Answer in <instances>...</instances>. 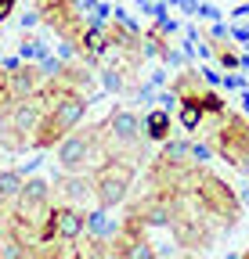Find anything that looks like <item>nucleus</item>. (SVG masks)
<instances>
[{
  "label": "nucleus",
  "instance_id": "obj_1",
  "mask_svg": "<svg viewBox=\"0 0 249 259\" xmlns=\"http://www.w3.org/2000/svg\"><path fill=\"white\" fill-rule=\"evenodd\" d=\"M87 105L90 101L83 97V90H65L54 105L44 108V119H40V130H37L33 148H51V144H58L65 134H73V130L80 126V119H83V112H87Z\"/></svg>",
  "mask_w": 249,
  "mask_h": 259
},
{
  "label": "nucleus",
  "instance_id": "obj_2",
  "mask_svg": "<svg viewBox=\"0 0 249 259\" xmlns=\"http://www.w3.org/2000/svg\"><path fill=\"white\" fill-rule=\"evenodd\" d=\"M44 119V105H37V97H18L15 105L4 112V126H0V141L8 148H25L37 141V130Z\"/></svg>",
  "mask_w": 249,
  "mask_h": 259
},
{
  "label": "nucleus",
  "instance_id": "obj_3",
  "mask_svg": "<svg viewBox=\"0 0 249 259\" xmlns=\"http://www.w3.org/2000/svg\"><path fill=\"white\" fill-rule=\"evenodd\" d=\"M130 180H134V166L130 162H123V155H109L98 173H94V194L101 205H119L127 198L130 191Z\"/></svg>",
  "mask_w": 249,
  "mask_h": 259
},
{
  "label": "nucleus",
  "instance_id": "obj_4",
  "mask_svg": "<svg viewBox=\"0 0 249 259\" xmlns=\"http://www.w3.org/2000/svg\"><path fill=\"white\" fill-rule=\"evenodd\" d=\"M195 191H199V209H202V212L217 216L224 227H235V223H238V205H242V202L235 198V191H231L224 180L202 173Z\"/></svg>",
  "mask_w": 249,
  "mask_h": 259
},
{
  "label": "nucleus",
  "instance_id": "obj_5",
  "mask_svg": "<svg viewBox=\"0 0 249 259\" xmlns=\"http://www.w3.org/2000/svg\"><path fill=\"white\" fill-rule=\"evenodd\" d=\"M98 137H101V126L98 130H76V134H65L58 141V162L65 173H80L90 158H109L101 155L98 148Z\"/></svg>",
  "mask_w": 249,
  "mask_h": 259
},
{
  "label": "nucleus",
  "instance_id": "obj_6",
  "mask_svg": "<svg viewBox=\"0 0 249 259\" xmlns=\"http://www.w3.org/2000/svg\"><path fill=\"white\" fill-rule=\"evenodd\" d=\"M83 231H87V216L80 209H73V205H58V209H47V216H44L40 241H51V238L76 241Z\"/></svg>",
  "mask_w": 249,
  "mask_h": 259
},
{
  "label": "nucleus",
  "instance_id": "obj_7",
  "mask_svg": "<svg viewBox=\"0 0 249 259\" xmlns=\"http://www.w3.org/2000/svg\"><path fill=\"white\" fill-rule=\"evenodd\" d=\"M137 134H141V122H137V115L127 112V108H116V112L105 119V137H109L112 144L134 148V144H137Z\"/></svg>",
  "mask_w": 249,
  "mask_h": 259
},
{
  "label": "nucleus",
  "instance_id": "obj_8",
  "mask_svg": "<svg viewBox=\"0 0 249 259\" xmlns=\"http://www.w3.org/2000/svg\"><path fill=\"white\" fill-rule=\"evenodd\" d=\"M18 202H22V216L29 220H40L37 212H47V202H51V184L47 180H25L22 194H18Z\"/></svg>",
  "mask_w": 249,
  "mask_h": 259
},
{
  "label": "nucleus",
  "instance_id": "obj_9",
  "mask_svg": "<svg viewBox=\"0 0 249 259\" xmlns=\"http://www.w3.org/2000/svg\"><path fill=\"white\" fill-rule=\"evenodd\" d=\"M44 79L47 76L37 72V69H29V65H25V69H15V72H8V97H11V101H18V97H33Z\"/></svg>",
  "mask_w": 249,
  "mask_h": 259
},
{
  "label": "nucleus",
  "instance_id": "obj_10",
  "mask_svg": "<svg viewBox=\"0 0 249 259\" xmlns=\"http://www.w3.org/2000/svg\"><path fill=\"white\" fill-rule=\"evenodd\" d=\"M87 234L94 238L98 245H105V241H116L119 227H116V220L109 216V205H101V209H94V212H87Z\"/></svg>",
  "mask_w": 249,
  "mask_h": 259
},
{
  "label": "nucleus",
  "instance_id": "obj_11",
  "mask_svg": "<svg viewBox=\"0 0 249 259\" xmlns=\"http://www.w3.org/2000/svg\"><path fill=\"white\" fill-rule=\"evenodd\" d=\"M145 134L148 141H166L170 137V108H155L145 115Z\"/></svg>",
  "mask_w": 249,
  "mask_h": 259
},
{
  "label": "nucleus",
  "instance_id": "obj_12",
  "mask_svg": "<svg viewBox=\"0 0 249 259\" xmlns=\"http://www.w3.org/2000/svg\"><path fill=\"white\" fill-rule=\"evenodd\" d=\"M25 180H22V169H4L0 173V202H15L22 194Z\"/></svg>",
  "mask_w": 249,
  "mask_h": 259
},
{
  "label": "nucleus",
  "instance_id": "obj_13",
  "mask_svg": "<svg viewBox=\"0 0 249 259\" xmlns=\"http://www.w3.org/2000/svg\"><path fill=\"white\" fill-rule=\"evenodd\" d=\"M61 194H65L69 202H83L87 194H90V187H94V180H83V177H69V180H58L54 184Z\"/></svg>",
  "mask_w": 249,
  "mask_h": 259
},
{
  "label": "nucleus",
  "instance_id": "obj_14",
  "mask_svg": "<svg viewBox=\"0 0 249 259\" xmlns=\"http://www.w3.org/2000/svg\"><path fill=\"white\" fill-rule=\"evenodd\" d=\"M202 115H206V108L199 101H181V126L184 130H199L202 126Z\"/></svg>",
  "mask_w": 249,
  "mask_h": 259
},
{
  "label": "nucleus",
  "instance_id": "obj_15",
  "mask_svg": "<svg viewBox=\"0 0 249 259\" xmlns=\"http://www.w3.org/2000/svg\"><path fill=\"white\" fill-rule=\"evenodd\" d=\"M188 148H192V144H184V141H170V137H166L159 162H166V166H181V162L188 158Z\"/></svg>",
  "mask_w": 249,
  "mask_h": 259
},
{
  "label": "nucleus",
  "instance_id": "obj_16",
  "mask_svg": "<svg viewBox=\"0 0 249 259\" xmlns=\"http://www.w3.org/2000/svg\"><path fill=\"white\" fill-rule=\"evenodd\" d=\"M51 51H47V44H40V40H25L22 47H18V58L22 61H40V58H47Z\"/></svg>",
  "mask_w": 249,
  "mask_h": 259
},
{
  "label": "nucleus",
  "instance_id": "obj_17",
  "mask_svg": "<svg viewBox=\"0 0 249 259\" xmlns=\"http://www.w3.org/2000/svg\"><path fill=\"white\" fill-rule=\"evenodd\" d=\"M101 87L112 90V94H123V90H127V76H123V69H105L101 72Z\"/></svg>",
  "mask_w": 249,
  "mask_h": 259
},
{
  "label": "nucleus",
  "instance_id": "obj_18",
  "mask_svg": "<svg viewBox=\"0 0 249 259\" xmlns=\"http://www.w3.org/2000/svg\"><path fill=\"white\" fill-rule=\"evenodd\" d=\"M199 105H202L206 112H224V101H221V97H217V94H209V90H202Z\"/></svg>",
  "mask_w": 249,
  "mask_h": 259
},
{
  "label": "nucleus",
  "instance_id": "obj_19",
  "mask_svg": "<svg viewBox=\"0 0 249 259\" xmlns=\"http://www.w3.org/2000/svg\"><path fill=\"white\" fill-rule=\"evenodd\" d=\"M188 158L202 166V162H209V158H213V151H209V144H192V148H188Z\"/></svg>",
  "mask_w": 249,
  "mask_h": 259
},
{
  "label": "nucleus",
  "instance_id": "obj_20",
  "mask_svg": "<svg viewBox=\"0 0 249 259\" xmlns=\"http://www.w3.org/2000/svg\"><path fill=\"white\" fill-rule=\"evenodd\" d=\"M199 18H206V22H221L224 11L217 8V4H199Z\"/></svg>",
  "mask_w": 249,
  "mask_h": 259
},
{
  "label": "nucleus",
  "instance_id": "obj_21",
  "mask_svg": "<svg viewBox=\"0 0 249 259\" xmlns=\"http://www.w3.org/2000/svg\"><path fill=\"white\" fill-rule=\"evenodd\" d=\"M231 36V25L228 22H213V29H209V40H217V44H221V40H228Z\"/></svg>",
  "mask_w": 249,
  "mask_h": 259
},
{
  "label": "nucleus",
  "instance_id": "obj_22",
  "mask_svg": "<svg viewBox=\"0 0 249 259\" xmlns=\"http://www.w3.org/2000/svg\"><path fill=\"white\" fill-rule=\"evenodd\" d=\"M231 36H235V40H245V44H249V22H245V18H238V22L231 25Z\"/></svg>",
  "mask_w": 249,
  "mask_h": 259
},
{
  "label": "nucleus",
  "instance_id": "obj_23",
  "mask_svg": "<svg viewBox=\"0 0 249 259\" xmlns=\"http://www.w3.org/2000/svg\"><path fill=\"white\" fill-rule=\"evenodd\" d=\"M199 72H202V83H209V87H217V83L224 79V76L217 72V69H209V65H206V69H199Z\"/></svg>",
  "mask_w": 249,
  "mask_h": 259
},
{
  "label": "nucleus",
  "instance_id": "obj_24",
  "mask_svg": "<svg viewBox=\"0 0 249 259\" xmlns=\"http://www.w3.org/2000/svg\"><path fill=\"white\" fill-rule=\"evenodd\" d=\"M37 22H40V11H25V15L18 18V25H22V29H33Z\"/></svg>",
  "mask_w": 249,
  "mask_h": 259
},
{
  "label": "nucleus",
  "instance_id": "obj_25",
  "mask_svg": "<svg viewBox=\"0 0 249 259\" xmlns=\"http://www.w3.org/2000/svg\"><path fill=\"white\" fill-rule=\"evenodd\" d=\"M221 83H224L228 90H242V87H245V79H242V76H235V72H231V76H224Z\"/></svg>",
  "mask_w": 249,
  "mask_h": 259
},
{
  "label": "nucleus",
  "instance_id": "obj_26",
  "mask_svg": "<svg viewBox=\"0 0 249 259\" xmlns=\"http://www.w3.org/2000/svg\"><path fill=\"white\" fill-rule=\"evenodd\" d=\"M184 15H199V0H181V4H177Z\"/></svg>",
  "mask_w": 249,
  "mask_h": 259
},
{
  "label": "nucleus",
  "instance_id": "obj_27",
  "mask_svg": "<svg viewBox=\"0 0 249 259\" xmlns=\"http://www.w3.org/2000/svg\"><path fill=\"white\" fill-rule=\"evenodd\" d=\"M11 8H15V0H0V22L11 15Z\"/></svg>",
  "mask_w": 249,
  "mask_h": 259
},
{
  "label": "nucleus",
  "instance_id": "obj_28",
  "mask_svg": "<svg viewBox=\"0 0 249 259\" xmlns=\"http://www.w3.org/2000/svg\"><path fill=\"white\" fill-rule=\"evenodd\" d=\"M242 108H245V115H249V90H242Z\"/></svg>",
  "mask_w": 249,
  "mask_h": 259
},
{
  "label": "nucleus",
  "instance_id": "obj_29",
  "mask_svg": "<svg viewBox=\"0 0 249 259\" xmlns=\"http://www.w3.org/2000/svg\"><path fill=\"white\" fill-rule=\"evenodd\" d=\"M238 202H242V205H249V191H242V194H238Z\"/></svg>",
  "mask_w": 249,
  "mask_h": 259
},
{
  "label": "nucleus",
  "instance_id": "obj_30",
  "mask_svg": "<svg viewBox=\"0 0 249 259\" xmlns=\"http://www.w3.org/2000/svg\"><path fill=\"white\" fill-rule=\"evenodd\" d=\"M163 4H166V8H177V4H181V0H163Z\"/></svg>",
  "mask_w": 249,
  "mask_h": 259
},
{
  "label": "nucleus",
  "instance_id": "obj_31",
  "mask_svg": "<svg viewBox=\"0 0 249 259\" xmlns=\"http://www.w3.org/2000/svg\"><path fill=\"white\" fill-rule=\"evenodd\" d=\"M0 97H8V90H0ZM8 101H11V97H8ZM0 105H4V101H0Z\"/></svg>",
  "mask_w": 249,
  "mask_h": 259
}]
</instances>
